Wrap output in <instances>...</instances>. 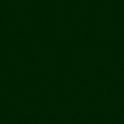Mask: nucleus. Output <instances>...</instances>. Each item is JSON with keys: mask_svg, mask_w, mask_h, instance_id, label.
Returning <instances> with one entry per match:
<instances>
[]
</instances>
